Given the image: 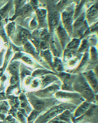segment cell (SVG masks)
I'll list each match as a JSON object with an SVG mask.
<instances>
[{
    "instance_id": "obj_1",
    "label": "cell",
    "mask_w": 98,
    "mask_h": 123,
    "mask_svg": "<svg viewBox=\"0 0 98 123\" xmlns=\"http://www.w3.org/2000/svg\"><path fill=\"white\" fill-rule=\"evenodd\" d=\"M74 91L79 93L86 101L98 105L95 93L81 74H77L73 85Z\"/></svg>"
},
{
    "instance_id": "obj_2",
    "label": "cell",
    "mask_w": 98,
    "mask_h": 123,
    "mask_svg": "<svg viewBox=\"0 0 98 123\" xmlns=\"http://www.w3.org/2000/svg\"><path fill=\"white\" fill-rule=\"evenodd\" d=\"M77 106L70 103L62 102L55 105L38 118L36 123H46L57 115L61 114L66 110L74 112Z\"/></svg>"
},
{
    "instance_id": "obj_3",
    "label": "cell",
    "mask_w": 98,
    "mask_h": 123,
    "mask_svg": "<svg viewBox=\"0 0 98 123\" xmlns=\"http://www.w3.org/2000/svg\"><path fill=\"white\" fill-rule=\"evenodd\" d=\"M31 95V102L34 110L40 114H43L49 108L55 105L62 103L55 97L42 98L38 97L34 94Z\"/></svg>"
},
{
    "instance_id": "obj_4",
    "label": "cell",
    "mask_w": 98,
    "mask_h": 123,
    "mask_svg": "<svg viewBox=\"0 0 98 123\" xmlns=\"http://www.w3.org/2000/svg\"><path fill=\"white\" fill-rule=\"evenodd\" d=\"M54 97L61 102L73 104L77 106L86 101L79 93L75 92L60 90L55 93Z\"/></svg>"
},
{
    "instance_id": "obj_5",
    "label": "cell",
    "mask_w": 98,
    "mask_h": 123,
    "mask_svg": "<svg viewBox=\"0 0 98 123\" xmlns=\"http://www.w3.org/2000/svg\"><path fill=\"white\" fill-rule=\"evenodd\" d=\"M74 119V123H98V105L92 103L89 109L83 115Z\"/></svg>"
},
{
    "instance_id": "obj_6",
    "label": "cell",
    "mask_w": 98,
    "mask_h": 123,
    "mask_svg": "<svg viewBox=\"0 0 98 123\" xmlns=\"http://www.w3.org/2000/svg\"><path fill=\"white\" fill-rule=\"evenodd\" d=\"M62 83L60 80L55 82L48 87L40 89L34 92L33 94L36 96L42 98L55 97L54 95L57 92L61 90Z\"/></svg>"
},
{
    "instance_id": "obj_7",
    "label": "cell",
    "mask_w": 98,
    "mask_h": 123,
    "mask_svg": "<svg viewBox=\"0 0 98 123\" xmlns=\"http://www.w3.org/2000/svg\"><path fill=\"white\" fill-rule=\"evenodd\" d=\"M77 74H71L63 72L58 73L56 75L62 83L61 90L64 91L74 92L73 85Z\"/></svg>"
},
{
    "instance_id": "obj_8",
    "label": "cell",
    "mask_w": 98,
    "mask_h": 123,
    "mask_svg": "<svg viewBox=\"0 0 98 123\" xmlns=\"http://www.w3.org/2000/svg\"><path fill=\"white\" fill-rule=\"evenodd\" d=\"M81 74L95 93H98V76L92 70L85 72Z\"/></svg>"
},
{
    "instance_id": "obj_9",
    "label": "cell",
    "mask_w": 98,
    "mask_h": 123,
    "mask_svg": "<svg viewBox=\"0 0 98 123\" xmlns=\"http://www.w3.org/2000/svg\"><path fill=\"white\" fill-rule=\"evenodd\" d=\"M89 58V52L84 53L83 54L78 66L73 71L71 74H78L85 72L88 65Z\"/></svg>"
},
{
    "instance_id": "obj_10",
    "label": "cell",
    "mask_w": 98,
    "mask_h": 123,
    "mask_svg": "<svg viewBox=\"0 0 98 123\" xmlns=\"http://www.w3.org/2000/svg\"><path fill=\"white\" fill-rule=\"evenodd\" d=\"M83 54H79L70 60L65 64V72L71 73L77 68L82 57Z\"/></svg>"
},
{
    "instance_id": "obj_11",
    "label": "cell",
    "mask_w": 98,
    "mask_h": 123,
    "mask_svg": "<svg viewBox=\"0 0 98 123\" xmlns=\"http://www.w3.org/2000/svg\"><path fill=\"white\" fill-rule=\"evenodd\" d=\"M41 82V88L43 89L60 80L55 74H49L39 78Z\"/></svg>"
},
{
    "instance_id": "obj_12",
    "label": "cell",
    "mask_w": 98,
    "mask_h": 123,
    "mask_svg": "<svg viewBox=\"0 0 98 123\" xmlns=\"http://www.w3.org/2000/svg\"><path fill=\"white\" fill-rule=\"evenodd\" d=\"M92 103L86 100L83 102L74 111L73 118L79 117L83 115L89 109Z\"/></svg>"
},
{
    "instance_id": "obj_13",
    "label": "cell",
    "mask_w": 98,
    "mask_h": 123,
    "mask_svg": "<svg viewBox=\"0 0 98 123\" xmlns=\"http://www.w3.org/2000/svg\"><path fill=\"white\" fill-rule=\"evenodd\" d=\"M39 55L53 71V64L54 56L49 49H47L39 51Z\"/></svg>"
},
{
    "instance_id": "obj_14",
    "label": "cell",
    "mask_w": 98,
    "mask_h": 123,
    "mask_svg": "<svg viewBox=\"0 0 98 123\" xmlns=\"http://www.w3.org/2000/svg\"><path fill=\"white\" fill-rule=\"evenodd\" d=\"M52 71L56 74L65 72V64L60 58L54 56Z\"/></svg>"
},
{
    "instance_id": "obj_15",
    "label": "cell",
    "mask_w": 98,
    "mask_h": 123,
    "mask_svg": "<svg viewBox=\"0 0 98 123\" xmlns=\"http://www.w3.org/2000/svg\"><path fill=\"white\" fill-rule=\"evenodd\" d=\"M58 36L61 41V46L64 50L68 42H67L68 40V38L65 31L61 26L58 27Z\"/></svg>"
},
{
    "instance_id": "obj_16",
    "label": "cell",
    "mask_w": 98,
    "mask_h": 123,
    "mask_svg": "<svg viewBox=\"0 0 98 123\" xmlns=\"http://www.w3.org/2000/svg\"><path fill=\"white\" fill-rule=\"evenodd\" d=\"M73 12V10L66 12L63 13V22L66 28L70 31H71L72 18Z\"/></svg>"
},
{
    "instance_id": "obj_17",
    "label": "cell",
    "mask_w": 98,
    "mask_h": 123,
    "mask_svg": "<svg viewBox=\"0 0 98 123\" xmlns=\"http://www.w3.org/2000/svg\"><path fill=\"white\" fill-rule=\"evenodd\" d=\"M56 74L53 72L49 71L46 69L39 68L37 69L36 70L33 72L32 76L34 77L40 78L47 74Z\"/></svg>"
},
{
    "instance_id": "obj_18",
    "label": "cell",
    "mask_w": 98,
    "mask_h": 123,
    "mask_svg": "<svg viewBox=\"0 0 98 123\" xmlns=\"http://www.w3.org/2000/svg\"><path fill=\"white\" fill-rule=\"evenodd\" d=\"M59 14L57 12L52 13L49 17V24L51 29H53L57 24L59 21Z\"/></svg>"
},
{
    "instance_id": "obj_19",
    "label": "cell",
    "mask_w": 98,
    "mask_h": 123,
    "mask_svg": "<svg viewBox=\"0 0 98 123\" xmlns=\"http://www.w3.org/2000/svg\"><path fill=\"white\" fill-rule=\"evenodd\" d=\"M80 42L79 40L74 39L73 40L72 42L67 45L65 49H68L71 51L77 52L80 47Z\"/></svg>"
},
{
    "instance_id": "obj_20",
    "label": "cell",
    "mask_w": 98,
    "mask_h": 123,
    "mask_svg": "<svg viewBox=\"0 0 98 123\" xmlns=\"http://www.w3.org/2000/svg\"><path fill=\"white\" fill-rule=\"evenodd\" d=\"M17 37L19 40L23 42L26 40L30 36V33L28 31L25 29H21L17 34Z\"/></svg>"
},
{
    "instance_id": "obj_21",
    "label": "cell",
    "mask_w": 98,
    "mask_h": 123,
    "mask_svg": "<svg viewBox=\"0 0 98 123\" xmlns=\"http://www.w3.org/2000/svg\"><path fill=\"white\" fill-rule=\"evenodd\" d=\"M32 7L31 6L27 4L25 5L20 9L19 10V12L18 13L19 14H26L32 11Z\"/></svg>"
},
{
    "instance_id": "obj_22",
    "label": "cell",
    "mask_w": 98,
    "mask_h": 123,
    "mask_svg": "<svg viewBox=\"0 0 98 123\" xmlns=\"http://www.w3.org/2000/svg\"><path fill=\"white\" fill-rule=\"evenodd\" d=\"M46 11L43 10H38L37 11V14L39 20L40 22H42L44 20L46 16Z\"/></svg>"
},
{
    "instance_id": "obj_23",
    "label": "cell",
    "mask_w": 98,
    "mask_h": 123,
    "mask_svg": "<svg viewBox=\"0 0 98 123\" xmlns=\"http://www.w3.org/2000/svg\"><path fill=\"white\" fill-rule=\"evenodd\" d=\"M15 29V25L14 22L9 23L7 25V31L9 36H11L13 33Z\"/></svg>"
},
{
    "instance_id": "obj_24",
    "label": "cell",
    "mask_w": 98,
    "mask_h": 123,
    "mask_svg": "<svg viewBox=\"0 0 98 123\" xmlns=\"http://www.w3.org/2000/svg\"><path fill=\"white\" fill-rule=\"evenodd\" d=\"M83 15H82L75 22L74 24V27L75 28L79 27L81 26L83 22L84 19V17Z\"/></svg>"
},
{
    "instance_id": "obj_25",
    "label": "cell",
    "mask_w": 98,
    "mask_h": 123,
    "mask_svg": "<svg viewBox=\"0 0 98 123\" xmlns=\"http://www.w3.org/2000/svg\"><path fill=\"white\" fill-rule=\"evenodd\" d=\"M83 4V2L81 3L80 5L78 6V7H77V8L76 10L75 17H76L77 15H78L79 13L80 12V10L81 9L82 6Z\"/></svg>"
}]
</instances>
